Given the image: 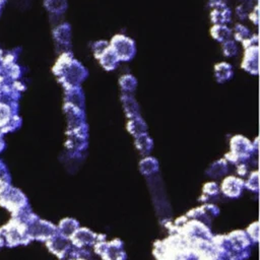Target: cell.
I'll return each instance as SVG.
<instances>
[{"instance_id":"cell-17","label":"cell","mask_w":260,"mask_h":260,"mask_svg":"<svg viewBox=\"0 0 260 260\" xmlns=\"http://www.w3.org/2000/svg\"><path fill=\"white\" fill-rule=\"evenodd\" d=\"M250 19L255 23V25L258 24V7L256 6L254 9L251 10V12L249 13Z\"/></svg>"},{"instance_id":"cell-7","label":"cell","mask_w":260,"mask_h":260,"mask_svg":"<svg viewBox=\"0 0 260 260\" xmlns=\"http://www.w3.org/2000/svg\"><path fill=\"white\" fill-rule=\"evenodd\" d=\"M98 60L100 61V64L106 69V70H113L116 69L118 67V64L120 62L119 58L117 57V55L115 54V52L110 48H109L98 58Z\"/></svg>"},{"instance_id":"cell-15","label":"cell","mask_w":260,"mask_h":260,"mask_svg":"<svg viewBox=\"0 0 260 260\" xmlns=\"http://www.w3.org/2000/svg\"><path fill=\"white\" fill-rule=\"evenodd\" d=\"M109 43L106 41H98L92 45V52L94 54V57L98 59L108 48H109Z\"/></svg>"},{"instance_id":"cell-12","label":"cell","mask_w":260,"mask_h":260,"mask_svg":"<svg viewBox=\"0 0 260 260\" xmlns=\"http://www.w3.org/2000/svg\"><path fill=\"white\" fill-rule=\"evenodd\" d=\"M238 52H239V49L235 41L230 39L222 43V53L225 57L233 58L238 54Z\"/></svg>"},{"instance_id":"cell-10","label":"cell","mask_w":260,"mask_h":260,"mask_svg":"<svg viewBox=\"0 0 260 260\" xmlns=\"http://www.w3.org/2000/svg\"><path fill=\"white\" fill-rule=\"evenodd\" d=\"M55 39L61 45H68L70 44V26L67 23H63L59 25L55 29Z\"/></svg>"},{"instance_id":"cell-5","label":"cell","mask_w":260,"mask_h":260,"mask_svg":"<svg viewBox=\"0 0 260 260\" xmlns=\"http://www.w3.org/2000/svg\"><path fill=\"white\" fill-rule=\"evenodd\" d=\"M242 68L252 74L258 73V46L246 48Z\"/></svg>"},{"instance_id":"cell-9","label":"cell","mask_w":260,"mask_h":260,"mask_svg":"<svg viewBox=\"0 0 260 260\" xmlns=\"http://www.w3.org/2000/svg\"><path fill=\"white\" fill-rule=\"evenodd\" d=\"M214 73L218 82H224L233 76V67L226 62H221L215 65Z\"/></svg>"},{"instance_id":"cell-8","label":"cell","mask_w":260,"mask_h":260,"mask_svg":"<svg viewBox=\"0 0 260 260\" xmlns=\"http://www.w3.org/2000/svg\"><path fill=\"white\" fill-rule=\"evenodd\" d=\"M210 34L213 39L220 43L230 40L233 35L232 30L225 24H213L210 29Z\"/></svg>"},{"instance_id":"cell-16","label":"cell","mask_w":260,"mask_h":260,"mask_svg":"<svg viewBox=\"0 0 260 260\" xmlns=\"http://www.w3.org/2000/svg\"><path fill=\"white\" fill-rule=\"evenodd\" d=\"M10 182V177L7 171V168L5 166V164L2 162V160H0V186L3 185H7Z\"/></svg>"},{"instance_id":"cell-3","label":"cell","mask_w":260,"mask_h":260,"mask_svg":"<svg viewBox=\"0 0 260 260\" xmlns=\"http://www.w3.org/2000/svg\"><path fill=\"white\" fill-rule=\"evenodd\" d=\"M0 236L4 244L8 247L26 244L30 241L25 222L17 218H12L9 222L0 228Z\"/></svg>"},{"instance_id":"cell-18","label":"cell","mask_w":260,"mask_h":260,"mask_svg":"<svg viewBox=\"0 0 260 260\" xmlns=\"http://www.w3.org/2000/svg\"><path fill=\"white\" fill-rule=\"evenodd\" d=\"M5 147V142L3 139V134L0 133V152L3 150V148Z\"/></svg>"},{"instance_id":"cell-11","label":"cell","mask_w":260,"mask_h":260,"mask_svg":"<svg viewBox=\"0 0 260 260\" xmlns=\"http://www.w3.org/2000/svg\"><path fill=\"white\" fill-rule=\"evenodd\" d=\"M252 36L250 29L241 23H237V25H235L234 27V37L237 41L239 42H245L246 40H248L250 37Z\"/></svg>"},{"instance_id":"cell-19","label":"cell","mask_w":260,"mask_h":260,"mask_svg":"<svg viewBox=\"0 0 260 260\" xmlns=\"http://www.w3.org/2000/svg\"><path fill=\"white\" fill-rule=\"evenodd\" d=\"M4 245H5V244H4V241H3V239H2V237H1V236H0V249H1V248H2V247H3V246H4Z\"/></svg>"},{"instance_id":"cell-1","label":"cell","mask_w":260,"mask_h":260,"mask_svg":"<svg viewBox=\"0 0 260 260\" xmlns=\"http://www.w3.org/2000/svg\"><path fill=\"white\" fill-rule=\"evenodd\" d=\"M54 72L67 88L74 87L87 75L86 69L73 58L70 52H65L60 56L54 67Z\"/></svg>"},{"instance_id":"cell-2","label":"cell","mask_w":260,"mask_h":260,"mask_svg":"<svg viewBox=\"0 0 260 260\" xmlns=\"http://www.w3.org/2000/svg\"><path fill=\"white\" fill-rule=\"evenodd\" d=\"M0 205L8 209L13 218L24 222L29 217V215H25L27 205L25 196L18 189L11 187L10 184L0 186Z\"/></svg>"},{"instance_id":"cell-14","label":"cell","mask_w":260,"mask_h":260,"mask_svg":"<svg viewBox=\"0 0 260 260\" xmlns=\"http://www.w3.org/2000/svg\"><path fill=\"white\" fill-rule=\"evenodd\" d=\"M47 7L53 12L60 13L66 9V0H46Z\"/></svg>"},{"instance_id":"cell-13","label":"cell","mask_w":260,"mask_h":260,"mask_svg":"<svg viewBox=\"0 0 260 260\" xmlns=\"http://www.w3.org/2000/svg\"><path fill=\"white\" fill-rule=\"evenodd\" d=\"M120 85L124 90H128V91H132L134 90L135 86H136V79L134 78V76L130 75V74H125L123 76L120 77L119 79Z\"/></svg>"},{"instance_id":"cell-6","label":"cell","mask_w":260,"mask_h":260,"mask_svg":"<svg viewBox=\"0 0 260 260\" xmlns=\"http://www.w3.org/2000/svg\"><path fill=\"white\" fill-rule=\"evenodd\" d=\"M210 19L213 24H225L231 20V11L223 2L212 7Z\"/></svg>"},{"instance_id":"cell-4","label":"cell","mask_w":260,"mask_h":260,"mask_svg":"<svg viewBox=\"0 0 260 260\" xmlns=\"http://www.w3.org/2000/svg\"><path fill=\"white\" fill-rule=\"evenodd\" d=\"M110 48L115 52L120 61H129L136 52L135 43L124 35H116L110 42Z\"/></svg>"}]
</instances>
